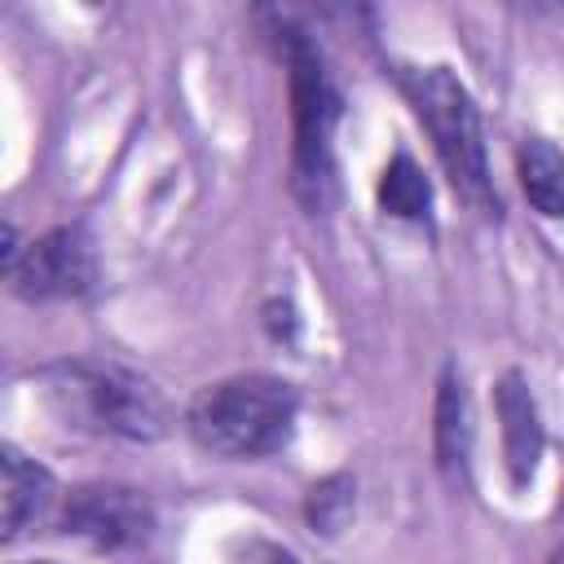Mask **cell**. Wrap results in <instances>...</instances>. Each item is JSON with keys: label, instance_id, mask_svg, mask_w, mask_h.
Instances as JSON below:
<instances>
[{"label": "cell", "instance_id": "obj_1", "mask_svg": "<svg viewBox=\"0 0 564 564\" xmlns=\"http://www.w3.org/2000/svg\"><path fill=\"white\" fill-rule=\"evenodd\" d=\"M48 405L66 419V427L123 436V441H159L167 432V401L163 392L132 366L75 357L40 370Z\"/></svg>", "mask_w": 564, "mask_h": 564}, {"label": "cell", "instance_id": "obj_2", "mask_svg": "<svg viewBox=\"0 0 564 564\" xmlns=\"http://www.w3.org/2000/svg\"><path fill=\"white\" fill-rule=\"evenodd\" d=\"M269 40L291 75V123H295V145H291V189L295 198L317 216L330 212L335 203V115L339 97L330 88L322 48L304 26L291 18H278L269 26Z\"/></svg>", "mask_w": 564, "mask_h": 564}, {"label": "cell", "instance_id": "obj_3", "mask_svg": "<svg viewBox=\"0 0 564 564\" xmlns=\"http://www.w3.org/2000/svg\"><path fill=\"white\" fill-rule=\"evenodd\" d=\"M300 397L273 375H234L194 392L185 423L189 436L220 458H269L291 445Z\"/></svg>", "mask_w": 564, "mask_h": 564}, {"label": "cell", "instance_id": "obj_4", "mask_svg": "<svg viewBox=\"0 0 564 564\" xmlns=\"http://www.w3.org/2000/svg\"><path fill=\"white\" fill-rule=\"evenodd\" d=\"M401 88L427 128L436 159L458 189L463 203H471L485 216H498V194L485 159V132H480V110L467 93V84L449 66H410L401 70Z\"/></svg>", "mask_w": 564, "mask_h": 564}, {"label": "cell", "instance_id": "obj_5", "mask_svg": "<svg viewBox=\"0 0 564 564\" xmlns=\"http://www.w3.org/2000/svg\"><path fill=\"white\" fill-rule=\"evenodd\" d=\"M62 529L93 542L97 551H123L141 546L154 529V507L141 489L115 485V480H93L75 485L62 502Z\"/></svg>", "mask_w": 564, "mask_h": 564}, {"label": "cell", "instance_id": "obj_6", "mask_svg": "<svg viewBox=\"0 0 564 564\" xmlns=\"http://www.w3.org/2000/svg\"><path fill=\"white\" fill-rule=\"evenodd\" d=\"M97 278L93 238L79 225H57L22 247L18 264L9 269V286L22 300H75Z\"/></svg>", "mask_w": 564, "mask_h": 564}, {"label": "cell", "instance_id": "obj_7", "mask_svg": "<svg viewBox=\"0 0 564 564\" xmlns=\"http://www.w3.org/2000/svg\"><path fill=\"white\" fill-rule=\"evenodd\" d=\"M494 410H498V423H502V458H507V471H511V485L524 489L533 476H538V458H542V445H546V427H542V414H538V401H533V388L520 370H507L494 388Z\"/></svg>", "mask_w": 564, "mask_h": 564}, {"label": "cell", "instance_id": "obj_8", "mask_svg": "<svg viewBox=\"0 0 564 564\" xmlns=\"http://www.w3.org/2000/svg\"><path fill=\"white\" fill-rule=\"evenodd\" d=\"M57 498V485L48 476V467L31 463L26 454H18L13 445L0 449V533L4 542L22 538L31 524H40L48 516Z\"/></svg>", "mask_w": 564, "mask_h": 564}, {"label": "cell", "instance_id": "obj_9", "mask_svg": "<svg viewBox=\"0 0 564 564\" xmlns=\"http://www.w3.org/2000/svg\"><path fill=\"white\" fill-rule=\"evenodd\" d=\"M432 419H436V423H432L436 467H441L449 480L467 476V454H471V405H467V388H463V375H458L454 361L441 370Z\"/></svg>", "mask_w": 564, "mask_h": 564}, {"label": "cell", "instance_id": "obj_10", "mask_svg": "<svg viewBox=\"0 0 564 564\" xmlns=\"http://www.w3.org/2000/svg\"><path fill=\"white\" fill-rule=\"evenodd\" d=\"M520 167V189L542 216H564V154L546 137H529L516 154Z\"/></svg>", "mask_w": 564, "mask_h": 564}, {"label": "cell", "instance_id": "obj_11", "mask_svg": "<svg viewBox=\"0 0 564 564\" xmlns=\"http://www.w3.org/2000/svg\"><path fill=\"white\" fill-rule=\"evenodd\" d=\"M379 207L397 220H427L432 212V185L423 167L410 154H397L379 176Z\"/></svg>", "mask_w": 564, "mask_h": 564}, {"label": "cell", "instance_id": "obj_12", "mask_svg": "<svg viewBox=\"0 0 564 564\" xmlns=\"http://www.w3.org/2000/svg\"><path fill=\"white\" fill-rule=\"evenodd\" d=\"M352 511H357V485H352L348 471H330V476H322V480L308 489V498H304V516H308V524H313L317 533H326V538L344 533L348 520H352Z\"/></svg>", "mask_w": 564, "mask_h": 564}, {"label": "cell", "instance_id": "obj_13", "mask_svg": "<svg viewBox=\"0 0 564 564\" xmlns=\"http://www.w3.org/2000/svg\"><path fill=\"white\" fill-rule=\"evenodd\" d=\"M234 564H300V560H295L291 551L273 546V542H247L242 555H238Z\"/></svg>", "mask_w": 564, "mask_h": 564}, {"label": "cell", "instance_id": "obj_14", "mask_svg": "<svg viewBox=\"0 0 564 564\" xmlns=\"http://www.w3.org/2000/svg\"><path fill=\"white\" fill-rule=\"evenodd\" d=\"M551 564H564V546H560V551H555V555H551Z\"/></svg>", "mask_w": 564, "mask_h": 564}, {"label": "cell", "instance_id": "obj_15", "mask_svg": "<svg viewBox=\"0 0 564 564\" xmlns=\"http://www.w3.org/2000/svg\"><path fill=\"white\" fill-rule=\"evenodd\" d=\"M35 564H53V560H35Z\"/></svg>", "mask_w": 564, "mask_h": 564}]
</instances>
